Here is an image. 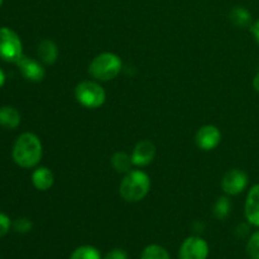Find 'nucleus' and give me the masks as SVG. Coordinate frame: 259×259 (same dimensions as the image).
<instances>
[{"instance_id": "nucleus-16", "label": "nucleus", "mask_w": 259, "mask_h": 259, "mask_svg": "<svg viewBox=\"0 0 259 259\" xmlns=\"http://www.w3.org/2000/svg\"><path fill=\"white\" fill-rule=\"evenodd\" d=\"M111 166L115 169L118 174H126L132 169L133 162H132V157L125 152H116L113 154L110 159Z\"/></svg>"}, {"instance_id": "nucleus-9", "label": "nucleus", "mask_w": 259, "mask_h": 259, "mask_svg": "<svg viewBox=\"0 0 259 259\" xmlns=\"http://www.w3.org/2000/svg\"><path fill=\"white\" fill-rule=\"evenodd\" d=\"M157 149L156 146L152 143L148 139H143V141H139L136 144V147L133 148L132 152V162H133V166L137 167H146L148 164H151L153 162V159L156 158Z\"/></svg>"}, {"instance_id": "nucleus-4", "label": "nucleus", "mask_w": 259, "mask_h": 259, "mask_svg": "<svg viewBox=\"0 0 259 259\" xmlns=\"http://www.w3.org/2000/svg\"><path fill=\"white\" fill-rule=\"evenodd\" d=\"M75 98L83 108L98 109L105 103L106 93L98 81L85 80L76 85Z\"/></svg>"}, {"instance_id": "nucleus-5", "label": "nucleus", "mask_w": 259, "mask_h": 259, "mask_svg": "<svg viewBox=\"0 0 259 259\" xmlns=\"http://www.w3.org/2000/svg\"><path fill=\"white\" fill-rule=\"evenodd\" d=\"M23 56V45L19 35L8 27L0 28V58L5 62L17 63Z\"/></svg>"}, {"instance_id": "nucleus-8", "label": "nucleus", "mask_w": 259, "mask_h": 259, "mask_svg": "<svg viewBox=\"0 0 259 259\" xmlns=\"http://www.w3.org/2000/svg\"><path fill=\"white\" fill-rule=\"evenodd\" d=\"M195 141H196V146L201 151L209 152L219 146L220 142H222V133H220L218 126L207 124V125L201 126L197 131Z\"/></svg>"}, {"instance_id": "nucleus-24", "label": "nucleus", "mask_w": 259, "mask_h": 259, "mask_svg": "<svg viewBox=\"0 0 259 259\" xmlns=\"http://www.w3.org/2000/svg\"><path fill=\"white\" fill-rule=\"evenodd\" d=\"M250 32H252L253 37H254L255 42L259 45V19L255 20L254 23L252 24V27H250Z\"/></svg>"}, {"instance_id": "nucleus-22", "label": "nucleus", "mask_w": 259, "mask_h": 259, "mask_svg": "<svg viewBox=\"0 0 259 259\" xmlns=\"http://www.w3.org/2000/svg\"><path fill=\"white\" fill-rule=\"evenodd\" d=\"M10 227H12V222H10L9 217L7 214H4V212H0V238L8 234V232L10 230Z\"/></svg>"}, {"instance_id": "nucleus-18", "label": "nucleus", "mask_w": 259, "mask_h": 259, "mask_svg": "<svg viewBox=\"0 0 259 259\" xmlns=\"http://www.w3.org/2000/svg\"><path fill=\"white\" fill-rule=\"evenodd\" d=\"M70 259H103V257L99 249L93 245H81L73 250Z\"/></svg>"}, {"instance_id": "nucleus-19", "label": "nucleus", "mask_w": 259, "mask_h": 259, "mask_svg": "<svg viewBox=\"0 0 259 259\" xmlns=\"http://www.w3.org/2000/svg\"><path fill=\"white\" fill-rule=\"evenodd\" d=\"M230 209H232V202L227 196H222L217 200L212 209V214L218 220H224L229 217Z\"/></svg>"}, {"instance_id": "nucleus-2", "label": "nucleus", "mask_w": 259, "mask_h": 259, "mask_svg": "<svg viewBox=\"0 0 259 259\" xmlns=\"http://www.w3.org/2000/svg\"><path fill=\"white\" fill-rule=\"evenodd\" d=\"M151 190V179L142 169H131L119 185V194L126 202H139Z\"/></svg>"}, {"instance_id": "nucleus-25", "label": "nucleus", "mask_w": 259, "mask_h": 259, "mask_svg": "<svg viewBox=\"0 0 259 259\" xmlns=\"http://www.w3.org/2000/svg\"><path fill=\"white\" fill-rule=\"evenodd\" d=\"M253 88H254V90L257 91V93H259V72L254 76V78H253Z\"/></svg>"}, {"instance_id": "nucleus-26", "label": "nucleus", "mask_w": 259, "mask_h": 259, "mask_svg": "<svg viewBox=\"0 0 259 259\" xmlns=\"http://www.w3.org/2000/svg\"><path fill=\"white\" fill-rule=\"evenodd\" d=\"M4 83H5V73H4V71L0 68V88H2Z\"/></svg>"}, {"instance_id": "nucleus-1", "label": "nucleus", "mask_w": 259, "mask_h": 259, "mask_svg": "<svg viewBox=\"0 0 259 259\" xmlns=\"http://www.w3.org/2000/svg\"><path fill=\"white\" fill-rule=\"evenodd\" d=\"M42 142L34 133H23L13 146V161L22 168H33L42 159Z\"/></svg>"}, {"instance_id": "nucleus-17", "label": "nucleus", "mask_w": 259, "mask_h": 259, "mask_svg": "<svg viewBox=\"0 0 259 259\" xmlns=\"http://www.w3.org/2000/svg\"><path fill=\"white\" fill-rule=\"evenodd\" d=\"M141 259H171L166 248L158 244H149L143 249Z\"/></svg>"}, {"instance_id": "nucleus-21", "label": "nucleus", "mask_w": 259, "mask_h": 259, "mask_svg": "<svg viewBox=\"0 0 259 259\" xmlns=\"http://www.w3.org/2000/svg\"><path fill=\"white\" fill-rule=\"evenodd\" d=\"M13 227H14L15 232L20 233V234H25V233H29L32 230L33 224L28 218H18Z\"/></svg>"}, {"instance_id": "nucleus-6", "label": "nucleus", "mask_w": 259, "mask_h": 259, "mask_svg": "<svg viewBox=\"0 0 259 259\" xmlns=\"http://www.w3.org/2000/svg\"><path fill=\"white\" fill-rule=\"evenodd\" d=\"M209 244L205 239L197 235L186 238L179 250V259H207Z\"/></svg>"}, {"instance_id": "nucleus-13", "label": "nucleus", "mask_w": 259, "mask_h": 259, "mask_svg": "<svg viewBox=\"0 0 259 259\" xmlns=\"http://www.w3.org/2000/svg\"><path fill=\"white\" fill-rule=\"evenodd\" d=\"M38 57L43 65L51 66L57 62L58 47L52 39H43L38 46Z\"/></svg>"}, {"instance_id": "nucleus-15", "label": "nucleus", "mask_w": 259, "mask_h": 259, "mask_svg": "<svg viewBox=\"0 0 259 259\" xmlns=\"http://www.w3.org/2000/svg\"><path fill=\"white\" fill-rule=\"evenodd\" d=\"M230 20L238 28H247L252 24V14L244 7H234L230 12Z\"/></svg>"}, {"instance_id": "nucleus-7", "label": "nucleus", "mask_w": 259, "mask_h": 259, "mask_svg": "<svg viewBox=\"0 0 259 259\" xmlns=\"http://www.w3.org/2000/svg\"><path fill=\"white\" fill-rule=\"evenodd\" d=\"M248 182H249V179L244 171L239 168H233L223 177L222 189L229 196H235V195L242 194L247 189Z\"/></svg>"}, {"instance_id": "nucleus-12", "label": "nucleus", "mask_w": 259, "mask_h": 259, "mask_svg": "<svg viewBox=\"0 0 259 259\" xmlns=\"http://www.w3.org/2000/svg\"><path fill=\"white\" fill-rule=\"evenodd\" d=\"M55 176L47 167H38L32 174V184L38 191H47L53 186Z\"/></svg>"}, {"instance_id": "nucleus-3", "label": "nucleus", "mask_w": 259, "mask_h": 259, "mask_svg": "<svg viewBox=\"0 0 259 259\" xmlns=\"http://www.w3.org/2000/svg\"><path fill=\"white\" fill-rule=\"evenodd\" d=\"M123 70L120 57L113 52H103L93 58L89 65V73L96 81L114 80Z\"/></svg>"}, {"instance_id": "nucleus-10", "label": "nucleus", "mask_w": 259, "mask_h": 259, "mask_svg": "<svg viewBox=\"0 0 259 259\" xmlns=\"http://www.w3.org/2000/svg\"><path fill=\"white\" fill-rule=\"evenodd\" d=\"M17 66L19 67L20 73L23 77L27 78L32 82H40L46 77V70L38 61L33 58L27 57L23 55L19 60L17 61Z\"/></svg>"}, {"instance_id": "nucleus-14", "label": "nucleus", "mask_w": 259, "mask_h": 259, "mask_svg": "<svg viewBox=\"0 0 259 259\" xmlns=\"http://www.w3.org/2000/svg\"><path fill=\"white\" fill-rule=\"evenodd\" d=\"M20 124V113L13 106L0 108V125L5 129H15Z\"/></svg>"}, {"instance_id": "nucleus-27", "label": "nucleus", "mask_w": 259, "mask_h": 259, "mask_svg": "<svg viewBox=\"0 0 259 259\" xmlns=\"http://www.w3.org/2000/svg\"><path fill=\"white\" fill-rule=\"evenodd\" d=\"M3 2H4V0H0V7H2V5H3Z\"/></svg>"}, {"instance_id": "nucleus-23", "label": "nucleus", "mask_w": 259, "mask_h": 259, "mask_svg": "<svg viewBox=\"0 0 259 259\" xmlns=\"http://www.w3.org/2000/svg\"><path fill=\"white\" fill-rule=\"evenodd\" d=\"M128 253L124 249H120V248H116V249L110 250L108 254L105 255L103 259H128Z\"/></svg>"}, {"instance_id": "nucleus-20", "label": "nucleus", "mask_w": 259, "mask_h": 259, "mask_svg": "<svg viewBox=\"0 0 259 259\" xmlns=\"http://www.w3.org/2000/svg\"><path fill=\"white\" fill-rule=\"evenodd\" d=\"M247 254L250 259H259V230L253 233L248 239Z\"/></svg>"}, {"instance_id": "nucleus-11", "label": "nucleus", "mask_w": 259, "mask_h": 259, "mask_svg": "<svg viewBox=\"0 0 259 259\" xmlns=\"http://www.w3.org/2000/svg\"><path fill=\"white\" fill-rule=\"evenodd\" d=\"M245 219L253 227L259 228V184L248 191L244 205Z\"/></svg>"}]
</instances>
